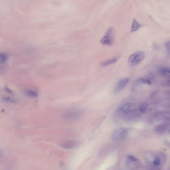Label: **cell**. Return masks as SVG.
Masks as SVG:
<instances>
[{
  "label": "cell",
  "mask_w": 170,
  "mask_h": 170,
  "mask_svg": "<svg viewBox=\"0 0 170 170\" xmlns=\"http://www.w3.org/2000/svg\"><path fill=\"white\" fill-rule=\"evenodd\" d=\"M158 72L162 76H169L170 74V68L165 66L160 67L158 69Z\"/></svg>",
  "instance_id": "10"
},
{
  "label": "cell",
  "mask_w": 170,
  "mask_h": 170,
  "mask_svg": "<svg viewBox=\"0 0 170 170\" xmlns=\"http://www.w3.org/2000/svg\"><path fill=\"white\" fill-rule=\"evenodd\" d=\"M119 56H117L114 58H112L111 59H109L108 60H106V61H104L102 63L101 66L103 67H104V66H107L111 65V64L115 63L116 62H117Z\"/></svg>",
  "instance_id": "14"
},
{
  "label": "cell",
  "mask_w": 170,
  "mask_h": 170,
  "mask_svg": "<svg viewBox=\"0 0 170 170\" xmlns=\"http://www.w3.org/2000/svg\"><path fill=\"white\" fill-rule=\"evenodd\" d=\"M149 105L147 103H143L139 106L138 111L140 114H145L147 111Z\"/></svg>",
  "instance_id": "13"
},
{
  "label": "cell",
  "mask_w": 170,
  "mask_h": 170,
  "mask_svg": "<svg viewBox=\"0 0 170 170\" xmlns=\"http://www.w3.org/2000/svg\"><path fill=\"white\" fill-rule=\"evenodd\" d=\"M140 113L138 111L134 110V109L129 112L128 114H126V119L129 121H134L138 119L139 117H140Z\"/></svg>",
  "instance_id": "9"
},
{
  "label": "cell",
  "mask_w": 170,
  "mask_h": 170,
  "mask_svg": "<svg viewBox=\"0 0 170 170\" xmlns=\"http://www.w3.org/2000/svg\"><path fill=\"white\" fill-rule=\"evenodd\" d=\"M135 103L132 102H127L121 105L117 110V114L119 116H125L134 109Z\"/></svg>",
  "instance_id": "5"
},
{
  "label": "cell",
  "mask_w": 170,
  "mask_h": 170,
  "mask_svg": "<svg viewBox=\"0 0 170 170\" xmlns=\"http://www.w3.org/2000/svg\"><path fill=\"white\" fill-rule=\"evenodd\" d=\"M166 48L167 49V50H168L169 51L170 49V41H168V42L166 43Z\"/></svg>",
  "instance_id": "19"
},
{
  "label": "cell",
  "mask_w": 170,
  "mask_h": 170,
  "mask_svg": "<svg viewBox=\"0 0 170 170\" xmlns=\"http://www.w3.org/2000/svg\"><path fill=\"white\" fill-rule=\"evenodd\" d=\"M115 38V29L113 26L109 27L100 40V43L104 46H111L113 44Z\"/></svg>",
  "instance_id": "2"
},
{
  "label": "cell",
  "mask_w": 170,
  "mask_h": 170,
  "mask_svg": "<svg viewBox=\"0 0 170 170\" xmlns=\"http://www.w3.org/2000/svg\"><path fill=\"white\" fill-rule=\"evenodd\" d=\"M141 27V24L139 23L135 18H134L131 29V32H135L140 29Z\"/></svg>",
  "instance_id": "12"
},
{
  "label": "cell",
  "mask_w": 170,
  "mask_h": 170,
  "mask_svg": "<svg viewBox=\"0 0 170 170\" xmlns=\"http://www.w3.org/2000/svg\"><path fill=\"white\" fill-rule=\"evenodd\" d=\"M129 81L130 79L128 78H123L119 81L114 87V92L116 93H119L122 91L129 83Z\"/></svg>",
  "instance_id": "6"
},
{
  "label": "cell",
  "mask_w": 170,
  "mask_h": 170,
  "mask_svg": "<svg viewBox=\"0 0 170 170\" xmlns=\"http://www.w3.org/2000/svg\"><path fill=\"white\" fill-rule=\"evenodd\" d=\"M145 54L142 51H136L129 56L128 59V63L131 66L137 65L144 60Z\"/></svg>",
  "instance_id": "4"
},
{
  "label": "cell",
  "mask_w": 170,
  "mask_h": 170,
  "mask_svg": "<svg viewBox=\"0 0 170 170\" xmlns=\"http://www.w3.org/2000/svg\"><path fill=\"white\" fill-rule=\"evenodd\" d=\"M78 145V142L76 141L67 140L64 141L61 143V147L67 150H70L75 147Z\"/></svg>",
  "instance_id": "7"
},
{
  "label": "cell",
  "mask_w": 170,
  "mask_h": 170,
  "mask_svg": "<svg viewBox=\"0 0 170 170\" xmlns=\"http://www.w3.org/2000/svg\"><path fill=\"white\" fill-rule=\"evenodd\" d=\"M8 59V56L5 53H0V63H4Z\"/></svg>",
  "instance_id": "16"
},
{
  "label": "cell",
  "mask_w": 170,
  "mask_h": 170,
  "mask_svg": "<svg viewBox=\"0 0 170 170\" xmlns=\"http://www.w3.org/2000/svg\"><path fill=\"white\" fill-rule=\"evenodd\" d=\"M135 84L136 85H151V81L147 78H141L137 80L135 82Z\"/></svg>",
  "instance_id": "11"
},
{
  "label": "cell",
  "mask_w": 170,
  "mask_h": 170,
  "mask_svg": "<svg viewBox=\"0 0 170 170\" xmlns=\"http://www.w3.org/2000/svg\"><path fill=\"white\" fill-rule=\"evenodd\" d=\"M128 134L127 128H119L113 131L111 138L114 141H122L126 139Z\"/></svg>",
  "instance_id": "3"
},
{
  "label": "cell",
  "mask_w": 170,
  "mask_h": 170,
  "mask_svg": "<svg viewBox=\"0 0 170 170\" xmlns=\"http://www.w3.org/2000/svg\"><path fill=\"white\" fill-rule=\"evenodd\" d=\"M25 94L30 97L32 98H36L38 97V94L37 92L33 90H27L25 91Z\"/></svg>",
  "instance_id": "15"
},
{
  "label": "cell",
  "mask_w": 170,
  "mask_h": 170,
  "mask_svg": "<svg viewBox=\"0 0 170 170\" xmlns=\"http://www.w3.org/2000/svg\"><path fill=\"white\" fill-rule=\"evenodd\" d=\"M128 159H129V161L132 162H135L136 161H137V159L132 156H129Z\"/></svg>",
  "instance_id": "18"
},
{
  "label": "cell",
  "mask_w": 170,
  "mask_h": 170,
  "mask_svg": "<svg viewBox=\"0 0 170 170\" xmlns=\"http://www.w3.org/2000/svg\"><path fill=\"white\" fill-rule=\"evenodd\" d=\"M84 111L78 108H71L65 111L62 115V117L65 120H73L79 119L82 117Z\"/></svg>",
  "instance_id": "1"
},
{
  "label": "cell",
  "mask_w": 170,
  "mask_h": 170,
  "mask_svg": "<svg viewBox=\"0 0 170 170\" xmlns=\"http://www.w3.org/2000/svg\"><path fill=\"white\" fill-rule=\"evenodd\" d=\"M0 156H1V152H0Z\"/></svg>",
  "instance_id": "20"
},
{
  "label": "cell",
  "mask_w": 170,
  "mask_h": 170,
  "mask_svg": "<svg viewBox=\"0 0 170 170\" xmlns=\"http://www.w3.org/2000/svg\"><path fill=\"white\" fill-rule=\"evenodd\" d=\"M169 129V125L167 123H162L158 125L155 128V131L158 134H163Z\"/></svg>",
  "instance_id": "8"
},
{
  "label": "cell",
  "mask_w": 170,
  "mask_h": 170,
  "mask_svg": "<svg viewBox=\"0 0 170 170\" xmlns=\"http://www.w3.org/2000/svg\"><path fill=\"white\" fill-rule=\"evenodd\" d=\"M154 164L156 166H158L161 164V161L159 158H156L154 160Z\"/></svg>",
  "instance_id": "17"
}]
</instances>
